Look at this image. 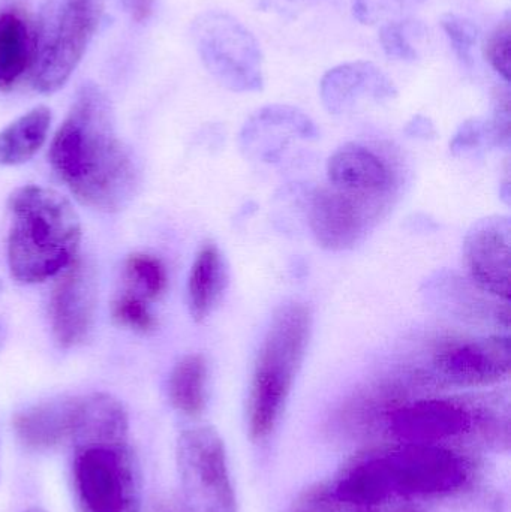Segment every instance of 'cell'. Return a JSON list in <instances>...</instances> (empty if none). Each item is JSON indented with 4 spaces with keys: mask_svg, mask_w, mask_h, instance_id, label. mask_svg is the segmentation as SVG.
Here are the masks:
<instances>
[{
    "mask_svg": "<svg viewBox=\"0 0 511 512\" xmlns=\"http://www.w3.org/2000/svg\"><path fill=\"white\" fill-rule=\"evenodd\" d=\"M48 156L59 179L84 206L119 212L137 192V165L117 137L107 96L93 84L78 92Z\"/></svg>",
    "mask_w": 511,
    "mask_h": 512,
    "instance_id": "obj_1",
    "label": "cell"
},
{
    "mask_svg": "<svg viewBox=\"0 0 511 512\" xmlns=\"http://www.w3.org/2000/svg\"><path fill=\"white\" fill-rule=\"evenodd\" d=\"M69 484L77 512H141V469L125 406L110 394L81 397Z\"/></svg>",
    "mask_w": 511,
    "mask_h": 512,
    "instance_id": "obj_2",
    "label": "cell"
},
{
    "mask_svg": "<svg viewBox=\"0 0 511 512\" xmlns=\"http://www.w3.org/2000/svg\"><path fill=\"white\" fill-rule=\"evenodd\" d=\"M467 480V465L452 450L405 444L354 463L333 492L353 507H377L392 499L447 495L461 489Z\"/></svg>",
    "mask_w": 511,
    "mask_h": 512,
    "instance_id": "obj_3",
    "label": "cell"
},
{
    "mask_svg": "<svg viewBox=\"0 0 511 512\" xmlns=\"http://www.w3.org/2000/svg\"><path fill=\"white\" fill-rule=\"evenodd\" d=\"M8 209V265L15 280L44 282L75 261L81 224L68 198L53 189L24 186L12 192Z\"/></svg>",
    "mask_w": 511,
    "mask_h": 512,
    "instance_id": "obj_4",
    "label": "cell"
},
{
    "mask_svg": "<svg viewBox=\"0 0 511 512\" xmlns=\"http://www.w3.org/2000/svg\"><path fill=\"white\" fill-rule=\"evenodd\" d=\"M311 310L282 304L258 349L249 385L246 420L254 441H266L278 426L311 339Z\"/></svg>",
    "mask_w": 511,
    "mask_h": 512,
    "instance_id": "obj_5",
    "label": "cell"
},
{
    "mask_svg": "<svg viewBox=\"0 0 511 512\" xmlns=\"http://www.w3.org/2000/svg\"><path fill=\"white\" fill-rule=\"evenodd\" d=\"M107 0H47L36 27L33 87L41 93L62 89L83 60Z\"/></svg>",
    "mask_w": 511,
    "mask_h": 512,
    "instance_id": "obj_6",
    "label": "cell"
},
{
    "mask_svg": "<svg viewBox=\"0 0 511 512\" xmlns=\"http://www.w3.org/2000/svg\"><path fill=\"white\" fill-rule=\"evenodd\" d=\"M195 45L207 71L227 89L246 93L264 84V57L257 38L231 14L209 11L195 20Z\"/></svg>",
    "mask_w": 511,
    "mask_h": 512,
    "instance_id": "obj_7",
    "label": "cell"
},
{
    "mask_svg": "<svg viewBox=\"0 0 511 512\" xmlns=\"http://www.w3.org/2000/svg\"><path fill=\"white\" fill-rule=\"evenodd\" d=\"M176 459L183 512H237L224 442L213 427L185 430Z\"/></svg>",
    "mask_w": 511,
    "mask_h": 512,
    "instance_id": "obj_8",
    "label": "cell"
},
{
    "mask_svg": "<svg viewBox=\"0 0 511 512\" xmlns=\"http://www.w3.org/2000/svg\"><path fill=\"white\" fill-rule=\"evenodd\" d=\"M435 376L453 387H488L509 378L510 337L489 336L441 346L434 355Z\"/></svg>",
    "mask_w": 511,
    "mask_h": 512,
    "instance_id": "obj_9",
    "label": "cell"
},
{
    "mask_svg": "<svg viewBox=\"0 0 511 512\" xmlns=\"http://www.w3.org/2000/svg\"><path fill=\"white\" fill-rule=\"evenodd\" d=\"M96 304L95 270L89 262L75 259L57 280L51 294V328L60 348H75L89 337L95 324Z\"/></svg>",
    "mask_w": 511,
    "mask_h": 512,
    "instance_id": "obj_10",
    "label": "cell"
},
{
    "mask_svg": "<svg viewBox=\"0 0 511 512\" xmlns=\"http://www.w3.org/2000/svg\"><path fill=\"white\" fill-rule=\"evenodd\" d=\"M464 259L477 288L510 301L511 224L507 216H489L476 222L465 237Z\"/></svg>",
    "mask_w": 511,
    "mask_h": 512,
    "instance_id": "obj_11",
    "label": "cell"
},
{
    "mask_svg": "<svg viewBox=\"0 0 511 512\" xmlns=\"http://www.w3.org/2000/svg\"><path fill=\"white\" fill-rule=\"evenodd\" d=\"M389 429L404 444L437 445L473 426V414L462 403L425 399L389 412Z\"/></svg>",
    "mask_w": 511,
    "mask_h": 512,
    "instance_id": "obj_12",
    "label": "cell"
},
{
    "mask_svg": "<svg viewBox=\"0 0 511 512\" xmlns=\"http://www.w3.org/2000/svg\"><path fill=\"white\" fill-rule=\"evenodd\" d=\"M320 92L330 113H344L363 98L386 101L396 96L393 81L375 63L366 60L342 63L327 71Z\"/></svg>",
    "mask_w": 511,
    "mask_h": 512,
    "instance_id": "obj_13",
    "label": "cell"
},
{
    "mask_svg": "<svg viewBox=\"0 0 511 512\" xmlns=\"http://www.w3.org/2000/svg\"><path fill=\"white\" fill-rule=\"evenodd\" d=\"M309 224L318 245L347 251L359 240L363 219L353 197L335 188H320L312 195Z\"/></svg>",
    "mask_w": 511,
    "mask_h": 512,
    "instance_id": "obj_14",
    "label": "cell"
},
{
    "mask_svg": "<svg viewBox=\"0 0 511 512\" xmlns=\"http://www.w3.org/2000/svg\"><path fill=\"white\" fill-rule=\"evenodd\" d=\"M330 185L350 197H375L389 191L392 173L386 162L368 147L350 143L327 162Z\"/></svg>",
    "mask_w": 511,
    "mask_h": 512,
    "instance_id": "obj_15",
    "label": "cell"
},
{
    "mask_svg": "<svg viewBox=\"0 0 511 512\" xmlns=\"http://www.w3.org/2000/svg\"><path fill=\"white\" fill-rule=\"evenodd\" d=\"M81 397H60L30 406L15 414V435L24 447L45 451L71 441Z\"/></svg>",
    "mask_w": 511,
    "mask_h": 512,
    "instance_id": "obj_16",
    "label": "cell"
},
{
    "mask_svg": "<svg viewBox=\"0 0 511 512\" xmlns=\"http://www.w3.org/2000/svg\"><path fill=\"white\" fill-rule=\"evenodd\" d=\"M36 54V29L20 9L0 12V92L17 86L32 71Z\"/></svg>",
    "mask_w": 511,
    "mask_h": 512,
    "instance_id": "obj_17",
    "label": "cell"
},
{
    "mask_svg": "<svg viewBox=\"0 0 511 512\" xmlns=\"http://www.w3.org/2000/svg\"><path fill=\"white\" fill-rule=\"evenodd\" d=\"M228 285L225 258L215 243H204L195 256L188 279V306L195 322L209 318Z\"/></svg>",
    "mask_w": 511,
    "mask_h": 512,
    "instance_id": "obj_18",
    "label": "cell"
},
{
    "mask_svg": "<svg viewBox=\"0 0 511 512\" xmlns=\"http://www.w3.org/2000/svg\"><path fill=\"white\" fill-rule=\"evenodd\" d=\"M51 111L36 107L0 131V165L26 164L47 141Z\"/></svg>",
    "mask_w": 511,
    "mask_h": 512,
    "instance_id": "obj_19",
    "label": "cell"
},
{
    "mask_svg": "<svg viewBox=\"0 0 511 512\" xmlns=\"http://www.w3.org/2000/svg\"><path fill=\"white\" fill-rule=\"evenodd\" d=\"M206 358L201 354H189L174 366L168 381V397L171 405L186 417H200L207 402Z\"/></svg>",
    "mask_w": 511,
    "mask_h": 512,
    "instance_id": "obj_20",
    "label": "cell"
},
{
    "mask_svg": "<svg viewBox=\"0 0 511 512\" xmlns=\"http://www.w3.org/2000/svg\"><path fill=\"white\" fill-rule=\"evenodd\" d=\"M125 276L134 286L131 291L141 297L156 300L167 289L168 276L161 259L146 254H134L125 262Z\"/></svg>",
    "mask_w": 511,
    "mask_h": 512,
    "instance_id": "obj_21",
    "label": "cell"
},
{
    "mask_svg": "<svg viewBox=\"0 0 511 512\" xmlns=\"http://www.w3.org/2000/svg\"><path fill=\"white\" fill-rule=\"evenodd\" d=\"M425 0H353V14L365 26H384L408 20Z\"/></svg>",
    "mask_w": 511,
    "mask_h": 512,
    "instance_id": "obj_22",
    "label": "cell"
},
{
    "mask_svg": "<svg viewBox=\"0 0 511 512\" xmlns=\"http://www.w3.org/2000/svg\"><path fill=\"white\" fill-rule=\"evenodd\" d=\"M113 319L120 327L131 328L138 333H150L156 328V318L150 312L146 298L134 291H126L114 300L111 307Z\"/></svg>",
    "mask_w": 511,
    "mask_h": 512,
    "instance_id": "obj_23",
    "label": "cell"
},
{
    "mask_svg": "<svg viewBox=\"0 0 511 512\" xmlns=\"http://www.w3.org/2000/svg\"><path fill=\"white\" fill-rule=\"evenodd\" d=\"M441 27H443L459 60L465 65H471L474 60V48L479 39V29L476 24L462 15L449 12L441 17Z\"/></svg>",
    "mask_w": 511,
    "mask_h": 512,
    "instance_id": "obj_24",
    "label": "cell"
},
{
    "mask_svg": "<svg viewBox=\"0 0 511 512\" xmlns=\"http://www.w3.org/2000/svg\"><path fill=\"white\" fill-rule=\"evenodd\" d=\"M410 20L384 24L380 27V42L384 53L392 59L402 62H414L419 59V51L411 42Z\"/></svg>",
    "mask_w": 511,
    "mask_h": 512,
    "instance_id": "obj_25",
    "label": "cell"
},
{
    "mask_svg": "<svg viewBox=\"0 0 511 512\" xmlns=\"http://www.w3.org/2000/svg\"><path fill=\"white\" fill-rule=\"evenodd\" d=\"M510 47H511V20L509 15L498 23L485 42L486 60L492 68L504 78L506 83L510 81Z\"/></svg>",
    "mask_w": 511,
    "mask_h": 512,
    "instance_id": "obj_26",
    "label": "cell"
},
{
    "mask_svg": "<svg viewBox=\"0 0 511 512\" xmlns=\"http://www.w3.org/2000/svg\"><path fill=\"white\" fill-rule=\"evenodd\" d=\"M354 508L342 502L332 487L317 486L300 496L288 512H354Z\"/></svg>",
    "mask_w": 511,
    "mask_h": 512,
    "instance_id": "obj_27",
    "label": "cell"
},
{
    "mask_svg": "<svg viewBox=\"0 0 511 512\" xmlns=\"http://www.w3.org/2000/svg\"><path fill=\"white\" fill-rule=\"evenodd\" d=\"M155 0H131L132 18L135 21H144L150 17Z\"/></svg>",
    "mask_w": 511,
    "mask_h": 512,
    "instance_id": "obj_28",
    "label": "cell"
},
{
    "mask_svg": "<svg viewBox=\"0 0 511 512\" xmlns=\"http://www.w3.org/2000/svg\"><path fill=\"white\" fill-rule=\"evenodd\" d=\"M272 2L275 3V6H278V8L284 9V11H287V9L296 11V9L308 8V6L317 3L318 0H272Z\"/></svg>",
    "mask_w": 511,
    "mask_h": 512,
    "instance_id": "obj_29",
    "label": "cell"
},
{
    "mask_svg": "<svg viewBox=\"0 0 511 512\" xmlns=\"http://www.w3.org/2000/svg\"><path fill=\"white\" fill-rule=\"evenodd\" d=\"M152 512H182L173 502L170 501H161L159 504L155 505Z\"/></svg>",
    "mask_w": 511,
    "mask_h": 512,
    "instance_id": "obj_30",
    "label": "cell"
},
{
    "mask_svg": "<svg viewBox=\"0 0 511 512\" xmlns=\"http://www.w3.org/2000/svg\"><path fill=\"white\" fill-rule=\"evenodd\" d=\"M374 512H423L422 510H419V508H413V507H386L383 508V510H378Z\"/></svg>",
    "mask_w": 511,
    "mask_h": 512,
    "instance_id": "obj_31",
    "label": "cell"
},
{
    "mask_svg": "<svg viewBox=\"0 0 511 512\" xmlns=\"http://www.w3.org/2000/svg\"><path fill=\"white\" fill-rule=\"evenodd\" d=\"M3 283L0 282V294H2ZM3 343H5V328H3L2 322H0V351H2Z\"/></svg>",
    "mask_w": 511,
    "mask_h": 512,
    "instance_id": "obj_32",
    "label": "cell"
},
{
    "mask_svg": "<svg viewBox=\"0 0 511 512\" xmlns=\"http://www.w3.org/2000/svg\"><path fill=\"white\" fill-rule=\"evenodd\" d=\"M24 512H47V511L41 510V508H30V510H26Z\"/></svg>",
    "mask_w": 511,
    "mask_h": 512,
    "instance_id": "obj_33",
    "label": "cell"
}]
</instances>
